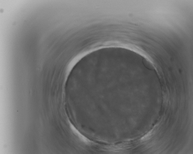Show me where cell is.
Masks as SVG:
<instances>
[{"label":"cell","instance_id":"obj_1","mask_svg":"<svg viewBox=\"0 0 193 154\" xmlns=\"http://www.w3.org/2000/svg\"><path fill=\"white\" fill-rule=\"evenodd\" d=\"M72 130L77 135L79 138H81V140H82L83 141L86 143H89V141L85 137L83 136V135L82 134L80 133L76 128H74V127L72 126Z\"/></svg>","mask_w":193,"mask_h":154}]
</instances>
